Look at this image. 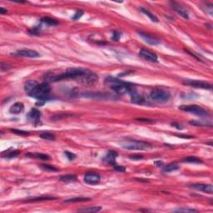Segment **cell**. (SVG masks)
Here are the masks:
<instances>
[{
	"mask_svg": "<svg viewBox=\"0 0 213 213\" xmlns=\"http://www.w3.org/2000/svg\"><path fill=\"white\" fill-rule=\"evenodd\" d=\"M105 83L110 87L113 91L119 94L128 93L131 95L135 91H137L133 84L129 82H123L121 80L114 78L112 77H108L105 79Z\"/></svg>",
	"mask_w": 213,
	"mask_h": 213,
	"instance_id": "cell-1",
	"label": "cell"
},
{
	"mask_svg": "<svg viewBox=\"0 0 213 213\" xmlns=\"http://www.w3.org/2000/svg\"><path fill=\"white\" fill-rule=\"evenodd\" d=\"M50 91H51V87L49 86V83L43 82L41 84L37 83V85L34 87V89L28 94L30 97H34L39 101H45L46 99L49 98Z\"/></svg>",
	"mask_w": 213,
	"mask_h": 213,
	"instance_id": "cell-2",
	"label": "cell"
},
{
	"mask_svg": "<svg viewBox=\"0 0 213 213\" xmlns=\"http://www.w3.org/2000/svg\"><path fill=\"white\" fill-rule=\"evenodd\" d=\"M120 145L123 148L128 150H148L152 147V145L147 142L138 140H125L120 142Z\"/></svg>",
	"mask_w": 213,
	"mask_h": 213,
	"instance_id": "cell-3",
	"label": "cell"
},
{
	"mask_svg": "<svg viewBox=\"0 0 213 213\" xmlns=\"http://www.w3.org/2000/svg\"><path fill=\"white\" fill-rule=\"evenodd\" d=\"M75 81L84 86H93L98 81V77L95 72L87 69V71Z\"/></svg>",
	"mask_w": 213,
	"mask_h": 213,
	"instance_id": "cell-4",
	"label": "cell"
},
{
	"mask_svg": "<svg viewBox=\"0 0 213 213\" xmlns=\"http://www.w3.org/2000/svg\"><path fill=\"white\" fill-rule=\"evenodd\" d=\"M170 97H171V95L168 92L163 89H160V88H155V89L152 90V92L150 93V97L152 98V100L157 102H165L168 101Z\"/></svg>",
	"mask_w": 213,
	"mask_h": 213,
	"instance_id": "cell-5",
	"label": "cell"
},
{
	"mask_svg": "<svg viewBox=\"0 0 213 213\" xmlns=\"http://www.w3.org/2000/svg\"><path fill=\"white\" fill-rule=\"evenodd\" d=\"M179 109L185 111V112H191L195 115L200 117L209 116V113L206 110L202 108L200 106H197V105H182L179 107Z\"/></svg>",
	"mask_w": 213,
	"mask_h": 213,
	"instance_id": "cell-6",
	"label": "cell"
},
{
	"mask_svg": "<svg viewBox=\"0 0 213 213\" xmlns=\"http://www.w3.org/2000/svg\"><path fill=\"white\" fill-rule=\"evenodd\" d=\"M139 56H140V58H142V59L148 61V62H152V63L157 62V54L155 52L148 50V49H141L140 52H139Z\"/></svg>",
	"mask_w": 213,
	"mask_h": 213,
	"instance_id": "cell-7",
	"label": "cell"
},
{
	"mask_svg": "<svg viewBox=\"0 0 213 213\" xmlns=\"http://www.w3.org/2000/svg\"><path fill=\"white\" fill-rule=\"evenodd\" d=\"M183 83L186 85H189V86L197 87V88H203V89H212V84L207 83L206 82L199 81V80H186V81H184Z\"/></svg>",
	"mask_w": 213,
	"mask_h": 213,
	"instance_id": "cell-8",
	"label": "cell"
},
{
	"mask_svg": "<svg viewBox=\"0 0 213 213\" xmlns=\"http://www.w3.org/2000/svg\"><path fill=\"white\" fill-rule=\"evenodd\" d=\"M190 188L197 190V191L206 192L208 194H212L213 193V187L211 184H203V183H196L189 185Z\"/></svg>",
	"mask_w": 213,
	"mask_h": 213,
	"instance_id": "cell-9",
	"label": "cell"
},
{
	"mask_svg": "<svg viewBox=\"0 0 213 213\" xmlns=\"http://www.w3.org/2000/svg\"><path fill=\"white\" fill-rule=\"evenodd\" d=\"M101 176L99 174L95 172H88L84 176V182L90 185H95L100 182Z\"/></svg>",
	"mask_w": 213,
	"mask_h": 213,
	"instance_id": "cell-10",
	"label": "cell"
},
{
	"mask_svg": "<svg viewBox=\"0 0 213 213\" xmlns=\"http://www.w3.org/2000/svg\"><path fill=\"white\" fill-rule=\"evenodd\" d=\"M139 36H141L142 39L144 41L147 43L148 44L150 45H158L160 43V41L159 39L157 38L156 37H154L152 35H151L149 34H146V33H143L142 31H139L138 32Z\"/></svg>",
	"mask_w": 213,
	"mask_h": 213,
	"instance_id": "cell-11",
	"label": "cell"
},
{
	"mask_svg": "<svg viewBox=\"0 0 213 213\" xmlns=\"http://www.w3.org/2000/svg\"><path fill=\"white\" fill-rule=\"evenodd\" d=\"M16 55L20 57H24V58H38L40 56V54L35 51V50H32V49H21L16 52Z\"/></svg>",
	"mask_w": 213,
	"mask_h": 213,
	"instance_id": "cell-12",
	"label": "cell"
},
{
	"mask_svg": "<svg viewBox=\"0 0 213 213\" xmlns=\"http://www.w3.org/2000/svg\"><path fill=\"white\" fill-rule=\"evenodd\" d=\"M171 4V5H172V7L175 10V11L178 13V14H180L182 17H183L184 19H189V15H188V13H187L185 9H184L183 7H182L180 4H178L177 3H176V2H171L170 3Z\"/></svg>",
	"mask_w": 213,
	"mask_h": 213,
	"instance_id": "cell-13",
	"label": "cell"
},
{
	"mask_svg": "<svg viewBox=\"0 0 213 213\" xmlns=\"http://www.w3.org/2000/svg\"><path fill=\"white\" fill-rule=\"evenodd\" d=\"M117 157V153L114 151H108V153L106 154V156L103 158V160L105 161H107L108 163L111 164L113 166L114 164H116V158Z\"/></svg>",
	"mask_w": 213,
	"mask_h": 213,
	"instance_id": "cell-14",
	"label": "cell"
},
{
	"mask_svg": "<svg viewBox=\"0 0 213 213\" xmlns=\"http://www.w3.org/2000/svg\"><path fill=\"white\" fill-rule=\"evenodd\" d=\"M132 102L136 103V104H143L145 102V98L142 96V94L138 93L137 91H135L134 93L131 94Z\"/></svg>",
	"mask_w": 213,
	"mask_h": 213,
	"instance_id": "cell-15",
	"label": "cell"
},
{
	"mask_svg": "<svg viewBox=\"0 0 213 213\" xmlns=\"http://www.w3.org/2000/svg\"><path fill=\"white\" fill-rule=\"evenodd\" d=\"M24 109V105L22 102H16L13 105H12L11 108H9V112L12 114H19L23 111Z\"/></svg>",
	"mask_w": 213,
	"mask_h": 213,
	"instance_id": "cell-16",
	"label": "cell"
},
{
	"mask_svg": "<svg viewBox=\"0 0 213 213\" xmlns=\"http://www.w3.org/2000/svg\"><path fill=\"white\" fill-rule=\"evenodd\" d=\"M28 117L30 120L34 121V122L38 121L39 118L41 117V112L36 108L32 109V110L28 112Z\"/></svg>",
	"mask_w": 213,
	"mask_h": 213,
	"instance_id": "cell-17",
	"label": "cell"
},
{
	"mask_svg": "<svg viewBox=\"0 0 213 213\" xmlns=\"http://www.w3.org/2000/svg\"><path fill=\"white\" fill-rule=\"evenodd\" d=\"M26 156L28 157L37 158V159H40V160H43V161H48V160L50 159V157L48 156L47 154L38 153V152H36V153H28Z\"/></svg>",
	"mask_w": 213,
	"mask_h": 213,
	"instance_id": "cell-18",
	"label": "cell"
},
{
	"mask_svg": "<svg viewBox=\"0 0 213 213\" xmlns=\"http://www.w3.org/2000/svg\"><path fill=\"white\" fill-rule=\"evenodd\" d=\"M58 179L64 182H75L77 180V176L74 175H71V174H67V175L61 176Z\"/></svg>",
	"mask_w": 213,
	"mask_h": 213,
	"instance_id": "cell-19",
	"label": "cell"
},
{
	"mask_svg": "<svg viewBox=\"0 0 213 213\" xmlns=\"http://www.w3.org/2000/svg\"><path fill=\"white\" fill-rule=\"evenodd\" d=\"M54 197H34L32 199H28L26 201H24L25 202H43V201H50V200H54Z\"/></svg>",
	"mask_w": 213,
	"mask_h": 213,
	"instance_id": "cell-20",
	"label": "cell"
},
{
	"mask_svg": "<svg viewBox=\"0 0 213 213\" xmlns=\"http://www.w3.org/2000/svg\"><path fill=\"white\" fill-rule=\"evenodd\" d=\"M91 199L88 197H74V198L66 199L64 201V203H75V202H87L90 201Z\"/></svg>",
	"mask_w": 213,
	"mask_h": 213,
	"instance_id": "cell-21",
	"label": "cell"
},
{
	"mask_svg": "<svg viewBox=\"0 0 213 213\" xmlns=\"http://www.w3.org/2000/svg\"><path fill=\"white\" fill-rule=\"evenodd\" d=\"M178 168H179L178 165L176 164V162H173V163H170V164L164 167L162 171H163V172H173V171H176Z\"/></svg>",
	"mask_w": 213,
	"mask_h": 213,
	"instance_id": "cell-22",
	"label": "cell"
},
{
	"mask_svg": "<svg viewBox=\"0 0 213 213\" xmlns=\"http://www.w3.org/2000/svg\"><path fill=\"white\" fill-rule=\"evenodd\" d=\"M101 210V206H89V207H86V208H81L78 211L81 212H97Z\"/></svg>",
	"mask_w": 213,
	"mask_h": 213,
	"instance_id": "cell-23",
	"label": "cell"
},
{
	"mask_svg": "<svg viewBox=\"0 0 213 213\" xmlns=\"http://www.w3.org/2000/svg\"><path fill=\"white\" fill-rule=\"evenodd\" d=\"M37 83H38V82H36V81H34V80L28 81V82H26V84H25V86H24V89H25V91L28 93H30L32 90L34 89V87L37 85Z\"/></svg>",
	"mask_w": 213,
	"mask_h": 213,
	"instance_id": "cell-24",
	"label": "cell"
},
{
	"mask_svg": "<svg viewBox=\"0 0 213 213\" xmlns=\"http://www.w3.org/2000/svg\"><path fill=\"white\" fill-rule=\"evenodd\" d=\"M140 10L144 13V14L147 15L148 17H149V19L152 21V22H158V19H157V18L155 16V15L153 14V13H152L151 12H149L147 9H146V8H143V7H141L140 8Z\"/></svg>",
	"mask_w": 213,
	"mask_h": 213,
	"instance_id": "cell-25",
	"label": "cell"
},
{
	"mask_svg": "<svg viewBox=\"0 0 213 213\" xmlns=\"http://www.w3.org/2000/svg\"><path fill=\"white\" fill-rule=\"evenodd\" d=\"M182 161L183 162H190V163H202V160L196 157H187L184 158Z\"/></svg>",
	"mask_w": 213,
	"mask_h": 213,
	"instance_id": "cell-26",
	"label": "cell"
},
{
	"mask_svg": "<svg viewBox=\"0 0 213 213\" xmlns=\"http://www.w3.org/2000/svg\"><path fill=\"white\" fill-rule=\"evenodd\" d=\"M41 21L43 22H45V23L48 24V25H50V26H54V25L58 24V22L57 20L51 19V18H43V19H41Z\"/></svg>",
	"mask_w": 213,
	"mask_h": 213,
	"instance_id": "cell-27",
	"label": "cell"
},
{
	"mask_svg": "<svg viewBox=\"0 0 213 213\" xmlns=\"http://www.w3.org/2000/svg\"><path fill=\"white\" fill-rule=\"evenodd\" d=\"M40 138L46 140H50V141H53L55 139V136L50 132H43L42 134H40Z\"/></svg>",
	"mask_w": 213,
	"mask_h": 213,
	"instance_id": "cell-28",
	"label": "cell"
},
{
	"mask_svg": "<svg viewBox=\"0 0 213 213\" xmlns=\"http://www.w3.org/2000/svg\"><path fill=\"white\" fill-rule=\"evenodd\" d=\"M176 212H197L198 211L192 208H179V209L175 210Z\"/></svg>",
	"mask_w": 213,
	"mask_h": 213,
	"instance_id": "cell-29",
	"label": "cell"
},
{
	"mask_svg": "<svg viewBox=\"0 0 213 213\" xmlns=\"http://www.w3.org/2000/svg\"><path fill=\"white\" fill-rule=\"evenodd\" d=\"M12 132H13L17 135H21V136H28L30 134V132L26 131H22V130H18V129H11Z\"/></svg>",
	"mask_w": 213,
	"mask_h": 213,
	"instance_id": "cell-30",
	"label": "cell"
},
{
	"mask_svg": "<svg viewBox=\"0 0 213 213\" xmlns=\"http://www.w3.org/2000/svg\"><path fill=\"white\" fill-rule=\"evenodd\" d=\"M18 155H19V151H13L10 152H7L4 157L6 158H13V157H17Z\"/></svg>",
	"mask_w": 213,
	"mask_h": 213,
	"instance_id": "cell-31",
	"label": "cell"
},
{
	"mask_svg": "<svg viewBox=\"0 0 213 213\" xmlns=\"http://www.w3.org/2000/svg\"><path fill=\"white\" fill-rule=\"evenodd\" d=\"M42 168L44 169L46 171H51V172H58V171L55 167L50 166V165H43V166H42Z\"/></svg>",
	"mask_w": 213,
	"mask_h": 213,
	"instance_id": "cell-32",
	"label": "cell"
},
{
	"mask_svg": "<svg viewBox=\"0 0 213 213\" xmlns=\"http://www.w3.org/2000/svg\"><path fill=\"white\" fill-rule=\"evenodd\" d=\"M83 14V11L82 10H77V12L75 13L74 16L72 17V19L73 20H78L79 18H81Z\"/></svg>",
	"mask_w": 213,
	"mask_h": 213,
	"instance_id": "cell-33",
	"label": "cell"
},
{
	"mask_svg": "<svg viewBox=\"0 0 213 213\" xmlns=\"http://www.w3.org/2000/svg\"><path fill=\"white\" fill-rule=\"evenodd\" d=\"M65 155H66V157H67V159L69 161H72V160H74L75 158H76V155L72 153V152H65Z\"/></svg>",
	"mask_w": 213,
	"mask_h": 213,
	"instance_id": "cell-34",
	"label": "cell"
},
{
	"mask_svg": "<svg viewBox=\"0 0 213 213\" xmlns=\"http://www.w3.org/2000/svg\"><path fill=\"white\" fill-rule=\"evenodd\" d=\"M136 121L142 122V123H154L155 121L152 119H147V118H137Z\"/></svg>",
	"mask_w": 213,
	"mask_h": 213,
	"instance_id": "cell-35",
	"label": "cell"
},
{
	"mask_svg": "<svg viewBox=\"0 0 213 213\" xmlns=\"http://www.w3.org/2000/svg\"><path fill=\"white\" fill-rule=\"evenodd\" d=\"M120 36H121V33H119V32H117V31H115V32H113L112 33V40H114V41H117L118 39H119Z\"/></svg>",
	"mask_w": 213,
	"mask_h": 213,
	"instance_id": "cell-36",
	"label": "cell"
},
{
	"mask_svg": "<svg viewBox=\"0 0 213 213\" xmlns=\"http://www.w3.org/2000/svg\"><path fill=\"white\" fill-rule=\"evenodd\" d=\"M112 167L115 169V170H117V172H125V167H123V166H117V165L114 164L112 166Z\"/></svg>",
	"mask_w": 213,
	"mask_h": 213,
	"instance_id": "cell-37",
	"label": "cell"
},
{
	"mask_svg": "<svg viewBox=\"0 0 213 213\" xmlns=\"http://www.w3.org/2000/svg\"><path fill=\"white\" fill-rule=\"evenodd\" d=\"M10 68V67H9V65L7 64H4V63H2L1 64V69H2V71H5V70H8Z\"/></svg>",
	"mask_w": 213,
	"mask_h": 213,
	"instance_id": "cell-38",
	"label": "cell"
},
{
	"mask_svg": "<svg viewBox=\"0 0 213 213\" xmlns=\"http://www.w3.org/2000/svg\"><path fill=\"white\" fill-rule=\"evenodd\" d=\"M130 158L132 159V160H135V161H138V160H141L142 158V156H140V155H138V156H130Z\"/></svg>",
	"mask_w": 213,
	"mask_h": 213,
	"instance_id": "cell-39",
	"label": "cell"
},
{
	"mask_svg": "<svg viewBox=\"0 0 213 213\" xmlns=\"http://www.w3.org/2000/svg\"><path fill=\"white\" fill-rule=\"evenodd\" d=\"M172 125L173 126V127H176L177 129H182V128H183L182 125H180V124L176 123H172Z\"/></svg>",
	"mask_w": 213,
	"mask_h": 213,
	"instance_id": "cell-40",
	"label": "cell"
},
{
	"mask_svg": "<svg viewBox=\"0 0 213 213\" xmlns=\"http://www.w3.org/2000/svg\"><path fill=\"white\" fill-rule=\"evenodd\" d=\"M7 13V9H4L3 7H0V13H1V14H5V13Z\"/></svg>",
	"mask_w": 213,
	"mask_h": 213,
	"instance_id": "cell-41",
	"label": "cell"
},
{
	"mask_svg": "<svg viewBox=\"0 0 213 213\" xmlns=\"http://www.w3.org/2000/svg\"><path fill=\"white\" fill-rule=\"evenodd\" d=\"M162 164H163L162 161H156V162H155V165H157V166H161V165Z\"/></svg>",
	"mask_w": 213,
	"mask_h": 213,
	"instance_id": "cell-42",
	"label": "cell"
}]
</instances>
